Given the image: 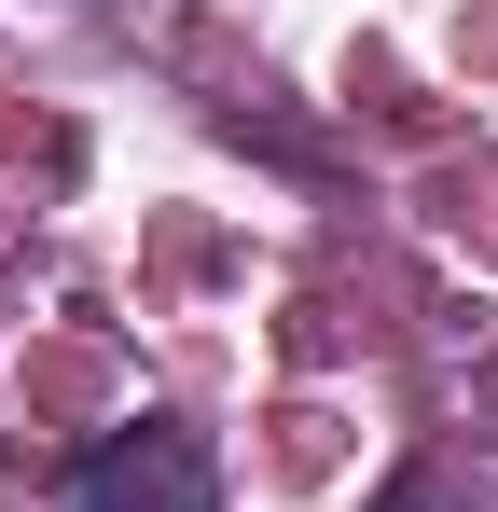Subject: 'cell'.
Here are the masks:
<instances>
[{
  "label": "cell",
  "instance_id": "cell-1",
  "mask_svg": "<svg viewBox=\"0 0 498 512\" xmlns=\"http://www.w3.org/2000/svg\"><path fill=\"white\" fill-rule=\"evenodd\" d=\"M70 512H222V471H208L194 429H139V443L70 471Z\"/></svg>",
  "mask_w": 498,
  "mask_h": 512
}]
</instances>
